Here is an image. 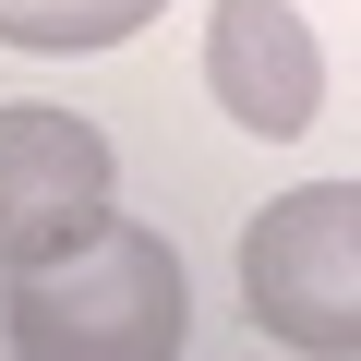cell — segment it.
Returning a JSON list of instances; mask_svg holds the SVG:
<instances>
[{
    "instance_id": "obj_1",
    "label": "cell",
    "mask_w": 361,
    "mask_h": 361,
    "mask_svg": "<svg viewBox=\"0 0 361 361\" xmlns=\"http://www.w3.org/2000/svg\"><path fill=\"white\" fill-rule=\"evenodd\" d=\"M180 325H193L180 253L133 217H97L85 241L13 265V289H0V337L25 361H169Z\"/></svg>"
},
{
    "instance_id": "obj_2",
    "label": "cell",
    "mask_w": 361,
    "mask_h": 361,
    "mask_svg": "<svg viewBox=\"0 0 361 361\" xmlns=\"http://www.w3.org/2000/svg\"><path fill=\"white\" fill-rule=\"evenodd\" d=\"M241 313L277 349H361V180H301L241 229Z\"/></svg>"
},
{
    "instance_id": "obj_3",
    "label": "cell",
    "mask_w": 361,
    "mask_h": 361,
    "mask_svg": "<svg viewBox=\"0 0 361 361\" xmlns=\"http://www.w3.org/2000/svg\"><path fill=\"white\" fill-rule=\"evenodd\" d=\"M109 217V133L85 109H0V265H37Z\"/></svg>"
},
{
    "instance_id": "obj_4",
    "label": "cell",
    "mask_w": 361,
    "mask_h": 361,
    "mask_svg": "<svg viewBox=\"0 0 361 361\" xmlns=\"http://www.w3.org/2000/svg\"><path fill=\"white\" fill-rule=\"evenodd\" d=\"M205 85H217V109H229L241 133L289 145V133H313V109H325V49H313V25L289 13V0H217Z\"/></svg>"
},
{
    "instance_id": "obj_5",
    "label": "cell",
    "mask_w": 361,
    "mask_h": 361,
    "mask_svg": "<svg viewBox=\"0 0 361 361\" xmlns=\"http://www.w3.org/2000/svg\"><path fill=\"white\" fill-rule=\"evenodd\" d=\"M169 0H0V49H37V61H73V49H121L133 25H157Z\"/></svg>"
}]
</instances>
